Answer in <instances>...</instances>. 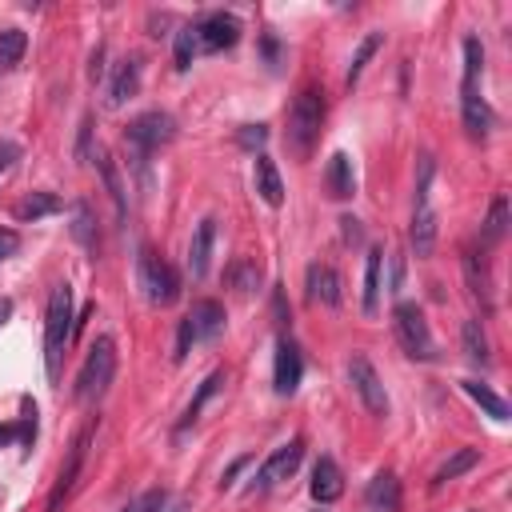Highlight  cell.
Masks as SVG:
<instances>
[{
	"instance_id": "cell-39",
	"label": "cell",
	"mask_w": 512,
	"mask_h": 512,
	"mask_svg": "<svg viewBox=\"0 0 512 512\" xmlns=\"http://www.w3.org/2000/svg\"><path fill=\"white\" fill-rule=\"evenodd\" d=\"M16 248H20V236L12 228H0V260H8Z\"/></svg>"
},
{
	"instance_id": "cell-7",
	"label": "cell",
	"mask_w": 512,
	"mask_h": 512,
	"mask_svg": "<svg viewBox=\"0 0 512 512\" xmlns=\"http://www.w3.org/2000/svg\"><path fill=\"white\" fill-rule=\"evenodd\" d=\"M392 324H396V336H400V344L412 360H432L436 356V340H432V328H428L420 304L400 300L396 312H392Z\"/></svg>"
},
{
	"instance_id": "cell-40",
	"label": "cell",
	"mask_w": 512,
	"mask_h": 512,
	"mask_svg": "<svg viewBox=\"0 0 512 512\" xmlns=\"http://www.w3.org/2000/svg\"><path fill=\"white\" fill-rule=\"evenodd\" d=\"M20 156V148L12 144V140H0V172H8L12 168V160Z\"/></svg>"
},
{
	"instance_id": "cell-32",
	"label": "cell",
	"mask_w": 512,
	"mask_h": 512,
	"mask_svg": "<svg viewBox=\"0 0 512 512\" xmlns=\"http://www.w3.org/2000/svg\"><path fill=\"white\" fill-rule=\"evenodd\" d=\"M480 72H484V48L476 36L464 40V84L460 88H480Z\"/></svg>"
},
{
	"instance_id": "cell-24",
	"label": "cell",
	"mask_w": 512,
	"mask_h": 512,
	"mask_svg": "<svg viewBox=\"0 0 512 512\" xmlns=\"http://www.w3.org/2000/svg\"><path fill=\"white\" fill-rule=\"evenodd\" d=\"M464 276H468L472 296H476L484 308H492V280H488V268H484L480 252H468V256H464Z\"/></svg>"
},
{
	"instance_id": "cell-18",
	"label": "cell",
	"mask_w": 512,
	"mask_h": 512,
	"mask_svg": "<svg viewBox=\"0 0 512 512\" xmlns=\"http://www.w3.org/2000/svg\"><path fill=\"white\" fill-rule=\"evenodd\" d=\"M460 112H464V128L472 140H484L492 128V112L480 96V88H460Z\"/></svg>"
},
{
	"instance_id": "cell-15",
	"label": "cell",
	"mask_w": 512,
	"mask_h": 512,
	"mask_svg": "<svg viewBox=\"0 0 512 512\" xmlns=\"http://www.w3.org/2000/svg\"><path fill=\"white\" fill-rule=\"evenodd\" d=\"M212 240H216V220H200L196 232H192V244H188V272L192 280H204L208 276V260H212Z\"/></svg>"
},
{
	"instance_id": "cell-38",
	"label": "cell",
	"mask_w": 512,
	"mask_h": 512,
	"mask_svg": "<svg viewBox=\"0 0 512 512\" xmlns=\"http://www.w3.org/2000/svg\"><path fill=\"white\" fill-rule=\"evenodd\" d=\"M340 236H344V244H360V240H364L360 220H356V216H340Z\"/></svg>"
},
{
	"instance_id": "cell-23",
	"label": "cell",
	"mask_w": 512,
	"mask_h": 512,
	"mask_svg": "<svg viewBox=\"0 0 512 512\" xmlns=\"http://www.w3.org/2000/svg\"><path fill=\"white\" fill-rule=\"evenodd\" d=\"M380 268H384V248H368V260H364V316H376L380 308Z\"/></svg>"
},
{
	"instance_id": "cell-26",
	"label": "cell",
	"mask_w": 512,
	"mask_h": 512,
	"mask_svg": "<svg viewBox=\"0 0 512 512\" xmlns=\"http://www.w3.org/2000/svg\"><path fill=\"white\" fill-rule=\"evenodd\" d=\"M460 388H464V392H468V396H472V400H476V404H480L496 424H504V420L512 416V412H508V404H504L488 384H480V380H460Z\"/></svg>"
},
{
	"instance_id": "cell-37",
	"label": "cell",
	"mask_w": 512,
	"mask_h": 512,
	"mask_svg": "<svg viewBox=\"0 0 512 512\" xmlns=\"http://www.w3.org/2000/svg\"><path fill=\"white\" fill-rule=\"evenodd\" d=\"M164 500H168V496H164L160 488H148V492H140L132 504H124L120 512H160V508H164Z\"/></svg>"
},
{
	"instance_id": "cell-35",
	"label": "cell",
	"mask_w": 512,
	"mask_h": 512,
	"mask_svg": "<svg viewBox=\"0 0 512 512\" xmlns=\"http://www.w3.org/2000/svg\"><path fill=\"white\" fill-rule=\"evenodd\" d=\"M72 236H76L84 248H96V224H92L88 204H76V208H72Z\"/></svg>"
},
{
	"instance_id": "cell-12",
	"label": "cell",
	"mask_w": 512,
	"mask_h": 512,
	"mask_svg": "<svg viewBox=\"0 0 512 512\" xmlns=\"http://www.w3.org/2000/svg\"><path fill=\"white\" fill-rule=\"evenodd\" d=\"M300 376H304V356H300L296 340L280 336L276 340V364H272V388L280 396H292L300 388Z\"/></svg>"
},
{
	"instance_id": "cell-29",
	"label": "cell",
	"mask_w": 512,
	"mask_h": 512,
	"mask_svg": "<svg viewBox=\"0 0 512 512\" xmlns=\"http://www.w3.org/2000/svg\"><path fill=\"white\" fill-rule=\"evenodd\" d=\"M28 52V36L20 28H4L0 32V72H12Z\"/></svg>"
},
{
	"instance_id": "cell-5",
	"label": "cell",
	"mask_w": 512,
	"mask_h": 512,
	"mask_svg": "<svg viewBox=\"0 0 512 512\" xmlns=\"http://www.w3.org/2000/svg\"><path fill=\"white\" fill-rule=\"evenodd\" d=\"M136 276H140V288H144L148 304H156V308L176 304V296H180V276H176V268H172L156 248H140Z\"/></svg>"
},
{
	"instance_id": "cell-30",
	"label": "cell",
	"mask_w": 512,
	"mask_h": 512,
	"mask_svg": "<svg viewBox=\"0 0 512 512\" xmlns=\"http://www.w3.org/2000/svg\"><path fill=\"white\" fill-rule=\"evenodd\" d=\"M380 44H384V36H380V32H368V36L360 40V48H356V56H352V64H348V76H344V84H348V88H356V80L364 76L368 60L380 52Z\"/></svg>"
},
{
	"instance_id": "cell-6",
	"label": "cell",
	"mask_w": 512,
	"mask_h": 512,
	"mask_svg": "<svg viewBox=\"0 0 512 512\" xmlns=\"http://www.w3.org/2000/svg\"><path fill=\"white\" fill-rule=\"evenodd\" d=\"M124 140L132 144L136 160H148L156 148H164V144H172V140H176V120H172L168 112H160V108L140 112V116L124 128Z\"/></svg>"
},
{
	"instance_id": "cell-17",
	"label": "cell",
	"mask_w": 512,
	"mask_h": 512,
	"mask_svg": "<svg viewBox=\"0 0 512 512\" xmlns=\"http://www.w3.org/2000/svg\"><path fill=\"white\" fill-rule=\"evenodd\" d=\"M364 504L368 512H400V480L384 468L368 480V492H364Z\"/></svg>"
},
{
	"instance_id": "cell-42",
	"label": "cell",
	"mask_w": 512,
	"mask_h": 512,
	"mask_svg": "<svg viewBox=\"0 0 512 512\" xmlns=\"http://www.w3.org/2000/svg\"><path fill=\"white\" fill-rule=\"evenodd\" d=\"M8 316H12V300H8V296H0V328L8 324Z\"/></svg>"
},
{
	"instance_id": "cell-31",
	"label": "cell",
	"mask_w": 512,
	"mask_h": 512,
	"mask_svg": "<svg viewBox=\"0 0 512 512\" xmlns=\"http://www.w3.org/2000/svg\"><path fill=\"white\" fill-rule=\"evenodd\" d=\"M52 212H60V200L52 192H32V196H24L16 204V216L20 220H40V216H52Z\"/></svg>"
},
{
	"instance_id": "cell-33",
	"label": "cell",
	"mask_w": 512,
	"mask_h": 512,
	"mask_svg": "<svg viewBox=\"0 0 512 512\" xmlns=\"http://www.w3.org/2000/svg\"><path fill=\"white\" fill-rule=\"evenodd\" d=\"M504 232H508V200L496 196L488 208V220H484V244H500Z\"/></svg>"
},
{
	"instance_id": "cell-21",
	"label": "cell",
	"mask_w": 512,
	"mask_h": 512,
	"mask_svg": "<svg viewBox=\"0 0 512 512\" xmlns=\"http://www.w3.org/2000/svg\"><path fill=\"white\" fill-rule=\"evenodd\" d=\"M96 172H100L104 192H108V200H112V208H116V220H124V216H128V196H124V184H120V172H116L108 148H96Z\"/></svg>"
},
{
	"instance_id": "cell-2",
	"label": "cell",
	"mask_w": 512,
	"mask_h": 512,
	"mask_svg": "<svg viewBox=\"0 0 512 512\" xmlns=\"http://www.w3.org/2000/svg\"><path fill=\"white\" fill-rule=\"evenodd\" d=\"M320 124H324V96L320 88L304 84L288 108V128H284V144L296 160H308L316 140H320Z\"/></svg>"
},
{
	"instance_id": "cell-27",
	"label": "cell",
	"mask_w": 512,
	"mask_h": 512,
	"mask_svg": "<svg viewBox=\"0 0 512 512\" xmlns=\"http://www.w3.org/2000/svg\"><path fill=\"white\" fill-rule=\"evenodd\" d=\"M224 384V372H212V376H204V384L196 388V396H192V404L184 408V416H180V424H176V432H184V428H192L196 420H200V408L216 396V388Z\"/></svg>"
},
{
	"instance_id": "cell-20",
	"label": "cell",
	"mask_w": 512,
	"mask_h": 512,
	"mask_svg": "<svg viewBox=\"0 0 512 512\" xmlns=\"http://www.w3.org/2000/svg\"><path fill=\"white\" fill-rule=\"evenodd\" d=\"M136 88H140V60L128 56L116 64V76L108 84V108H120L128 96H136Z\"/></svg>"
},
{
	"instance_id": "cell-34",
	"label": "cell",
	"mask_w": 512,
	"mask_h": 512,
	"mask_svg": "<svg viewBox=\"0 0 512 512\" xmlns=\"http://www.w3.org/2000/svg\"><path fill=\"white\" fill-rule=\"evenodd\" d=\"M200 52V40H196V28L192 24H184L180 32H176V68L184 72V68H192V56Z\"/></svg>"
},
{
	"instance_id": "cell-3",
	"label": "cell",
	"mask_w": 512,
	"mask_h": 512,
	"mask_svg": "<svg viewBox=\"0 0 512 512\" xmlns=\"http://www.w3.org/2000/svg\"><path fill=\"white\" fill-rule=\"evenodd\" d=\"M112 376H116V340L112 336H96V344L88 348V356H84V364L76 372V388H72L76 404H96L108 392Z\"/></svg>"
},
{
	"instance_id": "cell-41",
	"label": "cell",
	"mask_w": 512,
	"mask_h": 512,
	"mask_svg": "<svg viewBox=\"0 0 512 512\" xmlns=\"http://www.w3.org/2000/svg\"><path fill=\"white\" fill-rule=\"evenodd\" d=\"M264 136H268L264 124H248V128L240 132V144H264Z\"/></svg>"
},
{
	"instance_id": "cell-1",
	"label": "cell",
	"mask_w": 512,
	"mask_h": 512,
	"mask_svg": "<svg viewBox=\"0 0 512 512\" xmlns=\"http://www.w3.org/2000/svg\"><path fill=\"white\" fill-rule=\"evenodd\" d=\"M76 332L72 320V288L60 280L48 292V312H44V372L48 380H60V364H64V348Z\"/></svg>"
},
{
	"instance_id": "cell-19",
	"label": "cell",
	"mask_w": 512,
	"mask_h": 512,
	"mask_svg": "<svg viewBox=\"0 0 512 512\" xmlns=\"http://www.w3.org/2000/svg\"><path fill=\"white\" fill-rule=\"evenodd\" d=\"M324 184H328V196L332 200H348L356 192V172H352V156L348 152H332L328 172H324Z\"/></svg>"
},
{
	"instance_id": "cell-8",
	"label": "cell",
	"mask_w": 512,
	"mask_h": 512,
	"mask_svg": "<svg viewBox=\"0 0 512 512\" xmlns=\"http://www.w3.org/2000/svg\"><path fill=\"white\" fill-rule=\"evenodd\" d=\"M348 380H352V392L360 396V404H364L368 416H388L384 380H380V372L372 368V360H368L364 352H352V356H348Z\"/></svg>"
},
{
	"instance_id": "cell-43",
	"label": "cell",
	"mask_w": 512,
	"mask_h": 512,
	"mask_svg": "<svg viewBox=\"0 0 512 512\" xmlns=\"http://www.w3.org/2000/svg\"><path fill=\"white\" fill-rule=\"evenodd\" d=\"M12 436H16V432H12V428H8V424H0V444H8V440H12Z\"/></svg>"
},
{
	"instance_id": "cell-28",
	"label": "cell",
	"mask_w": 512,
	"mask_h": 512,
	"mask_svg": "<svg viewBox=\"0 0 512 512\" xmlns=\"http://www.w3.org/2000/svg\"><path fill=\"white\" fill-rule=\"evenodd\" d=\"M480 464V452L476 448H456L440 468H436V476H432V484L440 488V484H448V480H456V476H464L468 468H476Z\"/></svg>"
},
{
	"instance_id": "cell-13",
	"label": "cell",
	"mask_w": 512,
	"mask_h": 512,
	"mask_svg": "<svg viewBox=\"0 0 512 512\" xmlns=\"http://www.w3.org/2000/svg\"><path fill=\"white\" fill-rule=\"evenodd\" d=\"M436 208L428 204V200H416V208H412V228H408V244H412V252L420 256V260H428L432 252H436Z\"/></svg>"
},
{
	"instance_id": "cell-16",
	"label": "cell",
	"mask_w": 512,
	"mask_h": 512,
	"mask_svg": "<svg viewBox=\"0 0 512 512\" xmlns=\"http://www.w3.org/2000/svg\"><path fill=\"white\" fill-rule=\"evenodd\" d=\"M308 300L324 308L340 304V276L332 264H308Z\"/></svg>"
},
{
	"instance_id": "cell-4",
	"label": "cell",
	"mask_w": 512,
	"mask_h": 512,
	"mask_svg": "<svg viewBox=\"0 0 512 512\" xmlns=\"http://www.w3.org/2000/svg\"><path fill=\"white\" fill-rule=\"evenodd\" d=\"M224 332V304L220 300H196L192 308H188V316L180 320V328H176V360H184L196 344H208V340H216Z\"/></svg>"
},
{
	"instance_id": "cell-14",
	"label": "cell",
	"mask_w": 512,
	"mask_h": 512,
	"mask_svg": "<svg viewBox=\"0 0 512 512\" xmlns=\"http://www.w3.org/2000/svg\"><path fill=\"white\" fill-rule=\"evenodd\" d=\"M308 492H312L316 504H332V500L344 496V472H340V464H336L332 456H320V460L312 464V484H308Z\"/></svg>"
},
{
	"instance_id": "cell-11",
	"label": "cell",
	"mask_w": 512,
	"mask_h": 512,
	"mask_svg": "<svg viewBox=\"0 0 512 512\" xmlns=\"http://www.w3.org/2000/svg\"><path fill=\"white\" fill-rule=\"evenodd\" d=\"M192 28H196V40L204 52H224L240 40V20L232 12H204Z\"/></svg>"
},
{
	"instance_id": "cell-22",
	"label": "cell",
	"mask_w": 512,
	"mask_h": 512,
	"mask_svg": "<svg viewBox=\"0 0 512 512\" xmlns=\"http://www.w3.org/2000/svg\"><path fill=\"white\" fill-rule=\"evenodd\" d=\"M256 196L268 208H280L284 204V180H280V172H276V164L268 156H256Z\"/></svg>"
},
{
	"instance_id": "cell-36",
	"label": "cell",
	"mask_w": 512,
	"mask_h": 512,
	"mask_svg": "<svg viewBox=\"0 0 512 512\" xmlns=\"http://www.w3.org/2000/svg\"><path fill=\"white\" fill-rule=\"evenodd\" d=\"M228 280L236 284V292H252V288L260 284V268H256L252 260H236L232 272H228Z\"/></svg>"
},
{
	"instance_id": "cell-25",
	"label": "cell",
	"mask_w": 512,
	"mask_h": 512,
	"mask_svg": "<svg viewBox=\"0 0 512 512\" xmlns=\"http://www.w3.org/2000/svg\"><path fill=\"white\" fill-rule=\"evenodd\" d=\"M460 344H464V356L472 360V364H488L492 360V352H488V336H484V324L480 320H464V328H460Z\"/></svg>"
},
{
	"instance_id": "cell-9",
	"label": "cell",
	"mask_w": 512,
	"mask_h": 512,
	"mask_svg": "<svg viewBox=\"0 0 512 512\" xmlns=\"http://www.w3.org/2000/svg\"><path fill=\"white\" fill-rule=\"evenodd\" d=\"M92 432H96V424L88 420V424L80 428V436L72 440V448H68V456H64V464H60V472H56V484H52V492H48V512H60V504L68 500V492H72V484H76V476H80V468H84Z\"/></svg>"
},
{
	"instance_id": "cell-10",
	"label": "cell",
	"mask_w": 512,
	"mask_h": 512,
	"mask_svg": "<svg viewBox=\"0 0 512 512\" xmlns=\"http://www.w3.org/2000/svg\"><path fill=\"white\" fill-rule=\"evenodd\" d=\"M300 460H304V436H292L288 444L272 448V456L260 464V472H256V488H276L280 480L296 476Z\"/></svg>"
}]
</instances>
